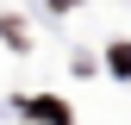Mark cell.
<instances>
[{"label":"cell","mask_w":131,"mask_h":125,"mask_svg":"<svg viewBox=\"0 0 131 125\" xmlns=\"http://www.w3.org/2000/svg\"><path fill=\"white\" fill-rule=\"evenodd\" d=\"M25 119H44V125H69V106L50 100V94H38V100H25Z\"/></svg>","instance_id":"1"},{"label":"cell","mask_w":131,"mask_h":125,"mask_svg":"<svg viewBox=\"0 0 131 125\" xmlns=\"http://www.w3.org/2000/svg\"><path fill=\"white\" fill-rule=\"evenodd\" d=\"M106 62H112V75H131V44H112Z\"/></svg>","instance_id":"2"},{"label":"cell","mask_w":131,"mask_h":125,"mask_svg":"<svg viewBox=\"0 0 131 125\" xmlns=\"http://www.w3.org/2000/svg\"><path fill=\"white\" fill-rule=\"evenodd\" d=\"M50 6H56V13H69V6H75V0H50Z\"/></svg>","instance_id":"3"}]
</instances>
